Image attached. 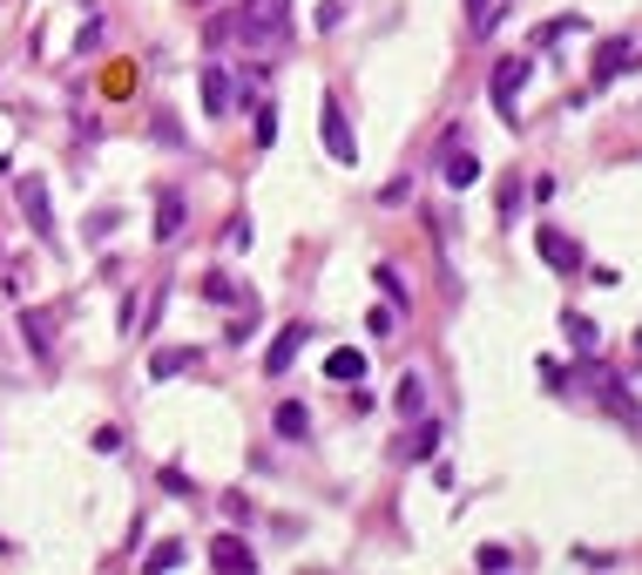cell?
Segmentation results:
<instances>
[{
  "label": "cell",
  "mask_w": 642,
  "mask_h": 575,
  "mask_svg": "<svg viewBox=\"0 0 642 575\" xmlns=\"http://www.w3.org/2000/svg\"><path fill=\"white\" fill-rule=\"evenodd\" d=\"M190 366H196V353L170 345V353H156V359H149V379H176V372H190Z\"/></svg>",
  "instance_id": "obj_17"
},
{
  "label": "cell",
  "mask_w": 642,
  "mask_h": 575,
  "mask_svg": "<svg viewBox=\"0 0 642 575\" xmlns=\"http://www.w3.org/2000/svg\"><path fill=\"white\" fill-rule=\"evenodd\" d=\"M55 325H61V312H27V319H21V338H27V353H34V359H48V353H55Z\"/></svg>",
  "instance_id": "obj_10"
},
{
  "label": "cell",
  "mask_w": 642,
  "mask_h": 575,
  "mask_svg": "<svg viewBox=\"0 0 642 575\" xmlns=\"http://www.w3.org/2000/svg\"><path fill=\"white\" fill-rule=\"evenodd\" d=\"M325 157L332 163H358V136H352V123H345V108L325 95Z\"/></svg>",
  "instance_id": "obj_6"
},
{
  "label": "cell",
  "mask_w": 642,
  "mask_h": 575,
  "mask_svg": "<svg viewBox=\"0 0 642 575\" xmlns=\"http://www.w3.org/2000/svg\"><path fill=\"white\" fill-rule=\"evenodd\" d=\"M473 562H480V568H488V575H501V568H507V562H514V555H507V549H501V542H488V549H480V555H473Z\"/></svg>",
  "instance_id": "obj_23"
},
{
  "label": "cell",
  "mask_w": 642,
  "mask_h": 575,
  "mask_svg": "<svg viewBox=\"0 0 642 575\" xmlns=\"http://www.w3.org/2000/svg\"><path fill=\"white\" fill-rule=\"evenodd\" d=\"M501 21H507V0H467V34L473 42H488Z\"/></svg>",
  "instance_id": "obj_13"
},
{
  "label": "cell",
  "mask_w": 642,
  "mask_h": 575,
  "mask_svg": "<svg viewBox=\"0 0 642 575\" xmlns=\"http://www.w3.org/2000/svg\"><path fill=\"white\" fill-rule=\"evenodd\" d=\"M561 332H569V353H582V359H588L595 345H601V338H595V325H588L582 312H569V319H561Z\"/></svg>",
  "instance_id": "obj_16"
},
{
  "label": "cell",
  "mask_w": 642,
  "mask_h": 575,
  "mask_svg": "<svg viewBox=\"0 0 642 575\" xmlns=\"http://www.w3.org/2000/svg\"><path fill=\"white\" fill-rule=\"evenodd\" d=\"M433 447H439V427L420 413V434H413V447H399V460H433Z\"/></svg>",
  "instance_id": "obj_19"
},
{
  "label": "cell",
  "mask_w": 642,
  "mask_h": 575,
  "mask_svg": "<svg viewBox=\"0 0 642 575\" xmlns=\"http://www.w3.org/2000/svg\"><path fill=\"white\" fill-rule=\"evenodd\" d=\"M392 413H399V419H420V413H426V387H420V379H399Z\"/></svg>",
  "instance_id": "obj_15"
},
{
  "label": "cell",
  "mask_w": 642,
  "mask_h": 575,
  "mask_svg": "<svg viewBox=\"0 0 642 575\" xmlns=\"http://www.w3.org/2000/svg\"><path fill=\"white\" fill-rule=\"evenodd\" d=\"M149 568H156V575H163V568H183V542H156Z\"/></svg>",
  "instance_id": "obj_21"
},
{
  "label": "cell",
  "mask_w": 642,
  "mask_h": 575,
  "mask_svg": "<svg viewBox=\"0 0 642 575\" xmlns=\"http://www.w3.org/2000/svg\"><path fill=\"white\" fill-rule=\"evenodd\" d=\"M325 372H332V379H345V387H358V379H366V353H352V345H339V353L325 359Z\"/></svg>",
  "instance_id": "obj_14"
},
{
  "label": "cell",
  "mask_w": 642,
  "mask_h": 575,
  "mask_svg": "<svg viewBox=\"0 0 642 575\" xmlns=\"http://www.w3.org/2000/svg\"><path fill=\"white\" fill-rule=\"evenodd\" d=\"M277 434H285V440H305V434H311V413H305L298 400H285V406H277Z\"/></svg>",
  "instance_id": "obj_18"
},
{
  "label": "cell",
  "mask_w": 642,
  "mask_h": 575,
  "mask_svg": "<svg viewBox=\"0 0 642 575\" xmlns=\"http://www.w3.org/2000/svg\"><path fill=\"white\" fill-rule=\"evenodd\" d=\"M223 244H230V251H251V217H230V230H223Z\"/></svg>",
  "instance_id": "obj_22"
},
{
  "label": "cell",
  "mask_w": 642,
  "mask_h": 575,
  "mask_svg": "<svg viewBox=\"0 0 642 575\" xmlns=\"http://www.w3.org/2000/svg\"><path fill=\"white\" fill-rule=\"evenodd\" d=\"M237 34H244V48H285L291 34V0H244V14H237Z\"/></svg>",
  "instance_id": "obj_1"
},
{
  "label": "cell",
  "mask_w": 642,
  "mask_h": 575,
  "mask_svg": "<svg viewBox=\"0 0 642 575\" xmlns=\"http://www.w3.org/2000/svg\"><path fill=\"white\" fill-rule=\"evenodd\" d=\"M379 285H386V298H392V304H406V285H399V272H386V264H379Z\"/></svg>",
  "instance_id": "obj_24"
},
{
  "label": "cell",
  "mask_w": 642,
  "mask_h": 575,
  "mask_svg": "<svg viewBox=\"0 0 642 575\" xmlns=\"http://www.w3.org/2000/svg\"><path fill=\"white\" fill-rule=\"evenodd\" d=\"M204 298H210V304H237V285H230L223 272H210V278H204Z\"/></svg>",
  "instance_id": "obj_20"
},
{
  "label": "cell",
  "mask_w": 642,
  "mask_h": 575,
  "mask_svg": "<svg viewBox=\"0 0 642 575\" xmlns=\"http://www.w3.org/2000/svg\"><path fill=\"white\" fill-rule=\"evenodd\" d=\"M305 338H311V332H305V325L291 319L285 332H277V338H271V353H264V372H271V379H285V372H291V359L305 353Z\"/></svg>",
  "instance_id": "obj_7"
},
{
  "label": "cell",
  "mask_w": 642,
  "mask_h": 575,
  "mask_svg": "<svg viewBox=\"0 0 642 575\" xmlns=\"http://www.w3.org/2000/svg\"><path fill=\"white\" fill-rule=\"evenodd\" d=\"M439 176H447V189H473V183H480V163H473V149L447 142V163H439Z\"/></svg>",
  "instance_id": "obj_12"
},
{
  "label": "cell",
  "mask_w": 642,
  "mask_h": 575,
  "mask_svg": "<svg viewBox=\"0 0 642 575\" xmlns=\"http://www.w3.org/2000/svg\"><path fill=\"white\" fill-rule=\"evenodd\" d=\"M183 238V189H163L156 197V244H176Z\"/></svg>",
  "instance_id": "obj_11"
},
{
  "label": "cell",
  "mask_w": 642,
  "mask_h": 575,
  "mask_svg": "<svg viewBox=\"0 0 642 575\" xmlns=\"http://www.w3.org/2000/svg\"><path fill=\"white\" fill-rule=\"evenodd\" d=\"M528 74H535V61H528V55H507V61H494L488 102H494V115H501V123H520V95H528Z\"/></svg>",
  "instance_id": "obj_2"
},
{
  "label": "cell",
  "mask_w": 642,
  "mask_h": 575,
  "mask_svg": "<svg viewBox=\"0 0 642 575\" xmlns=\"http://www.w3.org/2000/svg\"><path fill=\"white\" fill-rule=\"evenodd\" d=\"M210 568H217V575H251V568H257V555H251L244 542H237V534H217V542H210Z\"/></svg>",
  "instance_id": "obj_8"
},
{
  "label": "cell",
  "mask_w": 642,
  "mask_h": 575,
  "mask_svg": "<svg viewBox=\"0 0 642 575\" xmlns=\"http://www.w3.org/2000/svg\"><path fill=\"white\" fill-rule=\"evenodd\" d=\"M14 197H21V217H27V230H34V238H42V244L55 251V244H61V230H55L48 183H42V176H21V183H14Z\"/></svg>",
  "instance_id": "obj_3"
},
{
  "label": "cell",
  "mask_w": 642,
  "mask_h": 575,
  "mask_svg": "<svg viewBox=\"0 0 642 575\" xmlns=\"http://www.w3.org/2000/svg\"><path fill=\"white\" fill-rule=\"evenodd\" d=\"M230 102H237V89H230V68H204V115H210V123H223V115H230Z\"/></svg>",
  "instance_id": "obj_9"
},
{
  "label": "cell",
  "mask_w": 642,
  "mask_h": 575,
  "mask_svg": "<svg viewBox=\"0 0 642 575\" xmlns=\"http://www.w3.org/2000/svg\"><path fill=\"white\" fill-rule=\"evenodd\" d=\"M629 61H635V34H609L595 55V89H609L616 74H629Z\"/></svg>",
  "instance_id": "obj_5"
},
{
  "label": "cell",
  "mask_w": 642,
  "mask_h": 575,
  "mask_svg": "<svg viewBox=\"0 0 642 575\" xmlns=\"http://www.w3.org/2000/svg\"><path fill=\"white\" fill-rule=\"evenodd\" d=\"M535 251H541V264H548V272H561V278L588 264V257H582V244H575V238H561L554 223H541V230H535Z\"/></svg>",
  "instance_id": "obj_4"
}]
</instances>
